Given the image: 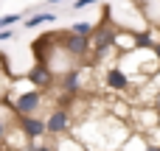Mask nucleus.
<instances>
[{
  "label": "nucleus",
  "mask_w": 160,
  "mask_h": 151,
  "mask_svg": "<svg viewBox=\"0 0 160 151\" xmlns=\"http://www.w3.org/2000/svg\"><path fill=\"white\" fill-rule=\"evenodd\" d=\"M45 120H48V134H51V137L70 134V129H73V112L65 109V106H53Z\"/></svg>",
  "instance_id": "nucleus-4"
},
{
  "label": "nucleus",
  "mask_w": 160,
  "mask_h": 151,
  "mask_svg": "<svg viewBox=\"0 0 160 151\" xmlns=\"http://www.w3.org/2000/svg\"><path fill=\"white\" fill-rule=\"evenodd\" d=\"M56 151H90V149L76 134H62V137H56Z\"/></svg>",
  "instance_id": "nucleus-8"
},
{
  "label": "nucleus",
  "mask_w": 160,
  "mask_h": 151,
  "mask_svg": "<svg viewBox=\"0 0 160 151\" xmlns=\"http://www.w3.org/2000/svg\"><path fill=\"white\" fill-rule=\"evenodd\" d=\"M31 146H34V151H56V146H48V143H42V140H34Z\"/></svg>",
  "instance_id": "nucleus-14"
},
{
  "label": "nucleus",
  "mask_w": 160,
  "mask_h": 151,
  "mask_svg": "<svg viewBox=\"0 0 160 151\" xmlns=\"http://www.w3.org/2000/svg\"><path fill=\"white\" fill-rule=\"evenodd\" d=\"M3 104L11 109V115H37L45 104V90L39 87H31L25 92H17V95H6Z\"/></svg>",
  "instance_id": "nucleus-1"
},
{
  "label": "nucleus",
  "mask_w": 160,
  "mask_h": 151,
  "mask_svg": "<svg viewBox=\"0 0 160 151\" xmlns=\"http://www.w3.org/2000/svg\"><path fill=\"white\" fill-rule=\"evenodd\" d=\"M53 78H56V73H53L51 64H45V62H37V64L25 73V81H28L31 87H39V90H48V87L53 84Z\"/></svg>",
  "instance_id": "nucleus-7"
},
{
  "label": "nucleus",
  "mask_w": 160,
  "mask_h": 151,
  "mask_svg": "<svg viewBox=\"0 0 160 151\" xmlns=\"http://www.w3.org/2000/svg\"><path fill=\"white\" fill-rule=\"evenodd\" d=\"M56 20V14H51V11H37V14H31L25 22H22V28H39V25H48V22H53Z\"/></svg>",
  "instance_id": "nucleus-10"
},
{
  "label": "nucleus",
  "mask_w": 160,
  "mask_h": 151,
  "mask_svg": "<svg viewBox=\"0 0 160 151\" xmlns=\"http://www.w3.org/2000/svg\"><path fill=\"white\" fill-rule=\"evenodd\" d=\"M82 67L76 64V67H70L68 73H62L59 76V92L62 95H73V98H79L82 95V90H84V84H82Z\"/></svg>",
  "instance_id": "nucleus-6"
},
{
  "label": "nucleus",
  "mask_w": 160,
  "mask_h": 151,
  "mask_svg": "<svg viewBox=\"0 0 160 151\" xmlns=\"http://www.w3.org/2000/svg\"><path fill=\"white\" fill-rule=\"evenodd\" d=\"M101 84H104L107 90H112V92H129V90L135 87L132 76H129L121 64H110V67H104V73H101Z\"/></svg>",
  "instance_id": "nucleus-3"
},
{
  "label": "nucleus",
  "mask_w": 160,
  "mask_h": 151,
  "mask_svg": "<svg viewBox=\"0 0 160 151\" xmlns=\"http://www.w3.org/2000/svg\"><path fill=\"white\" fill-rule=\"evenodd\" d=\"M62 48L70 53L73 62H90L93 59V39L90 36H79L73 31H62Z\"/></svg>",
  "instance_id": "nucleus-2"
},
{
  "label": "nucleus",
  "mask_w": 160,
  "mask_h": 151,
  "mask_svg": "<svg viewBox=\"0 0 160 151\" xmlns=\"http://www.w3.org/2000/svg\"><path fill=\"white\" fill-rule=\"evenodd\" d=\"M14 123L17 129H22L31 140H42L48 134V120L45 118H37V115H14Z\"/></svg>",
  "instance_id": "nucleus-5"
},
{
  "label": "nucleus",
  "mask_w": 160,
  "mask_h": 151,
  "mask_svg": "<svg viewBox=\"0 0 160 151\" xmlns=\"http://www.w3.org/2000/svg\"><path fill=\"white\" fill-rule=\"evenodd\" d=\"M70 31L79 34V36H90V39H93V34H96V22H90V20H79V22L70 25Z\"/></svg>",
  "instance_id": "nucleus-11"
},
{
  "label": "nucleus",
  "mask_w": 160,
  "mask_h": 151,
  "mask_svg": "<svg viewBox=\"0 0 160 151\" xmlns=\"http://www.w3.org/2000/svg\"><path fill=\"white\" fill-rule=\"evenodd\" d=\"M6 140V118H0V143Z\"/></svg>",
  "instance_id": "nucleus-16"
},
{
  "label": "nucleus",
  "mask_w": 160,
  "mask_h": 151,
  "mask_svg": "<svg viewBox=\"0 0 160 151\" xmlns=\"http://www.w3.org/2000/svg\"><path fill=\"white\" fill-rule=\"evenodd\" d=\"M20 20H22L20 14H3V17H0V31H6L8 25H17Z\"/></svg>",
  "instance_id": "nucleus-12"
},
{
  "label": "nucleus",
  "mask_w": 160,
  "mask_h": 151,
  "mask_svg": "<svg viewBox=\"0 0 160 151\" xmlns=\"http://www.w3.org/2000/svg\"><path fill=\"white\" fill-rule=\"evenodd\" d=\"M152 50H155V56H158V62H160V42L155 45V48H152Z\"/></svg>",
  "instance_id": "nucleus-17"
},
{
  "label": "nucleus",
  "mask_w": 160,
  "mask_h": 151,
  "mask_svg": "<svg viewBox=\"0 0 160 151\" xmlns=\"http://www.w3.org/2000/svg\"><path fill=\"white\" fill-rule=\"evenodd\" d=\"M146 151H160V146H155V143H149V149Z\"/></svg>",
  "instance_id": "nucleus-18"
},
{
  "label": "nucleus",
  "mask_w": 160,
  "mask_h": 151,
  "mask_svg": "<svg viewBox=\"0 0 160 151\" xmlns=\"http://www.w3.org/2000/svg\"><path fill=\"white\" fill-rule=\"evenodd\" d=\"M96 3H98V0H73V3H70V8H73V11H84V8L96 6Z\"/></svg>",
  "instance_id": "nucleus-13"
},
{
  "label": "nucleus",
  "mask_w": 160,
  "mask_h": 151,
  "mask_svg": "<svg viewBox=\"0 0 160 151\" xmlns=\"http://www.w3.org/2000/svg\"><path fill=\"white\" fill-rule=\"evenodd\" d=\"M48 3H51V6H53V3H65V0H48Z\"/></svg>",
  "instance_id": "nucleus-19"
},
{
  "label": "nucleus",
  "mask_w": 160,
  "mask_h": 151,
  "mask_svg": "<svg viewBox=\"0 0 160 151\" xmlns=\"http://www.w3.org/2000/svg\"><path fill=\"white\" fill-rule=\"evenodd\" d=\"M149 149V140H146V134L143 132H132L127 140H124V146L118 151H146Z\"/></svg>",
  "instance_id": "nucleus-9"
},
{
  "label": "nucleus",
  "mask_w": 160,
  "mask_h": 151,
  "mask_svg": "<svg viewBox=\"0 0 160 151\" xmlns=\"http://www.w3.org/2000/svg\"><path fill=\"white\" fill-rule=\"evenodd\" d=\"M14 36V31L11 28H6V31H0V42H6V39H11Z\"/></svg>",
  "instance_id": "nucleus-15"
}]
</instances>
